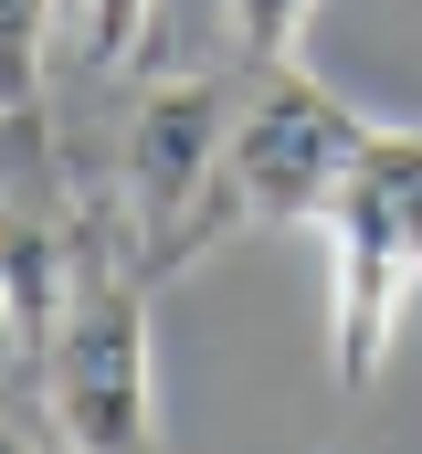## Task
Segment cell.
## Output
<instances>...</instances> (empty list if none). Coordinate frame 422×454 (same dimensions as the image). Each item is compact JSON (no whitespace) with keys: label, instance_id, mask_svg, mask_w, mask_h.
<instances>
[{"label":"cell","instance_id":"1","mask_svg":"<svg viewBox=\"0 0 422 454\" xmlns=\"http://www.w3.org/2000/svg\"><path fill=\"white\" fill-rule=\"evenodd\" d=\"M327 359L338 391H370L422 286V127H380L359 180L327 201Z\"/></svg>","mask_w":422,"mask_h":454},{"label":"cell","instance_id":"2","mask_svg":"<svg viewBox=\"0 0 422 454\" xmlns=\"http://www.w3.org/2000/svg\"><path fill=\"white\" fill-rule=\"evenodd\" d=\"M43 402L53 434L85 454H148L159 444V339H148V296L127 264H85L64 296V328L43 348Z\"/></svg>","mask_w":422,"mask_h":454},{"label":"cell","instance_id":"7","mask_svg":"<svg viewBox=\"0 0 422 454\" xmlns=\"http://www.w3.org/2000/svg\"><path fill=\"white\" fill-rule=\"evenodd\" d=\"M232 32H243L254 64H296L316 32V0H232Z\"/></svg>","mask_w":422,"mask_h":454},{"label":"cell","instance_id":"8","mask_svg":"<svg viewBox=\"0 0 422 454\" xmlns=\"http://www.w3.org/2000/svg\"><path fill=\"white\" fill-rule=\"evenodd\" d=\"M148 11L159 0H74V32H85V64H127L148 43Z\"/></svg>","mask_w":422,"mask_h":454},{"label":"cell","instance_id":"5","mask_svg":"<svg viewBox=\"0 0 422 454\" xmlns=\"http://www.w3.org/2000/svg\"><path fill=\"white\" fill-rule=\"evenodd\" d=\"M64 296H74V275H64V243L32 223V212H0V328L11 348L43 370V348L64 328Z\"/></svg>","mask_w":422,"mask_h":454},{"label":"cell","instance_id":"3","mask_svg":"<svg viewBox=\"0 0 422 454\" xmlns=\"http://www.w3.org/2000/svg\"><path fill=\"white\" fill-rule=\"evenodd\" d=\"M380 148V116H359L307 64H264L254 106H232V201L243 223H327V201Z\"/></svg>","mask_w":422,"mask_h":454},{"label":"cell","instance_id":"6","mask_svg":"<svg viewBox=\"0 0 422 454\" xmlns=\"http://www.w3.org/2000/svg\"><path fill=\"white\" fill-rule=\"evenodd\" d=\"M53 74V0H0V116L32 127Z\"/></svg>","mask_w":422,"mask_h":454},{"label":"cell","instance_id":"4","mask_svg":"<svg viewBox=\"0 0 422 454\" xmlns=\"http://www.w3.org/2000/svg\"><path fill=\"white\" fill-rule=\"evenodd\" d=\"M127 201L159 232L148 264H191L243 223V201H232V106H222L211 74L148 85V106L127 127Z\"/></svg>","mask_w":422,"mask_h":454}]
</instances>
